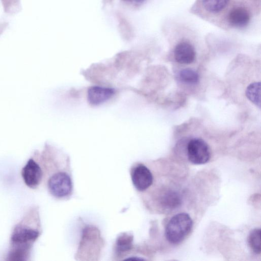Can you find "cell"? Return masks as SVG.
Returning <instances> with one entry per match:
<instances>
[{"label": "cell", "instance_id": "6da1fadb", "mask_svg": "<svg viewBox=\"0 0 261 261\" xmlns=\"http://www.w3.org/2000/svg\"><path fill=\"white\" fill-rule=\"evenodd\" d=\"M192 226L193 221L189 214L185 213L177 214L167 224L166 238L171 244H179L189 234Z\"/></svg>", "mask_w": 261, "mask_h": 261}, {"label": "cell", "instance_id": "7a4b0ae2", "mask_svg": "<svg viewBox=\"0 0 261 261\" xmlns=\"http://www.w3.org/2000/svg\"><path fill=\"white\" fill-rule=\"evenodd\" d=\"M47 188L51 195L57 198L63 199L69 196L72 191L70 176L63 170L56 172L49 178Z\"/></svg>", "mask_w": 261, "mask_h": 261}, {"label": "cell", "instance_id": "3957f363", "mask_svg": "<svg viewBox=\"0 0 261 261\" xmlns=\"http://www.w3.org/2000/svg\"><path fill=\"white\" fill-rule=\"evenodd\" d=\"M187 150L188 160L193 164H204L210 159V148L207 143L201 139L191 140L188 144Z\"/></svg>", "mask_w": 261, "mask_h": 261}, {"label": "cell", "instance_id": "277c9868", "mask_svg": "<svg viewBox=\"0 0 261 261\" xmlns=\"http://www.w3.org/2000/svg\"><path fill=\"white\" fill-rule=\"evenodd\" d=\"M133 184L137 191L144 192L152 184L153 175L150 169L142 164L134 166L131 171Z\"/></svg>", "mask_w": 261, "mask_h": 261}, {"label": "cell", "instance_id": "5b68a950", "mask_svg": "<svg viewBox=\"0 0 261 261\" xmlns=\"http://www.w3.org/2000/svg\"><path fill=\"white\" fill-rule=\"evenodd\" d=\"M21 175L25 184L32 189L40 184L43 173L40 165L33 159H30L21 171Z\"/></svg>", "mask_w": 261, "mask_h": 261}, {"label": "cell", "instance_id": "8992f818", "mask_svg": "<svg viewBox=\"0 0 261 261\" xmlns=\"http://www.w3.org/2000/svg\"><path fill=\"white\" fill-rule=\"evenodd\" d=\"M114 94L113 89L101 86H92L87 92V98L93 105L101 104L110 99Z\"/></svg>", "mask_w": 261, "mask_h": 261}, {"label": "cell", "instance_id": "52a82bcc", "mask_svg": "<svg viewBox=\"0 0 261 261\" xmlns=\"http://www.w3.org/2000/svg\"><path fill=\"white\" fill-rule=\"evenodd\" d=\"M175 60L179 63L189 64L195 59V51L193 46L187 42L178 44L174 50Z\"/></svg>", "mask_w": 261, "mask_h": 261}, {"label": "cell", "instance_id": "ba28073f", "mask_svg": "<svg viewBox=\"0 0 261 261\" xmlns=\"http://www.w3.org/2000/svg\"><path fill=\"white\" fill-rule=\"evenodd\" d=\"M248 11L243 7H238L232 10L228 15V21L233 26L242 28L248 24L250 20Z\"/></svg>", "mask_w": 261, "mask_h": 261}, {"label": "cell", "instance_id": "9c48e42d", "mask_svg": "<svg viewBox=\"0 0 261 261\" xmlns=\"http://www.w3.org/2000/svg\"><path fill=\"white\" fill-rule=\"evenodd\" d=\"M161 203L165 208L173 210L181 204L180 195L175 191H169L165 193L161 199Z\"/></svg>", "mask_w": 261, "mask_h": 261}, {"label": "cell", "instance_id": "30bf717a", "mask_svg": "<svg viewBox=\"0 0 261 261\" xmlns=\"http://www.w3.org/2000/svg\"><path fill=\"white\" fill-rule=\"evenodd\" d=\"M248 98L259 108L260 107V83L251 84L246 90Z\"/></svg>", "mask_w": 261, "mask_h": 261}, {"label": "cell", "instance_id": "8fae6325", "mask_svg": "<svg viewBox=\"0 0 261 261\" xmlns=\"http://www.w3.org/2000/svg\"><path fill=\"white\" fill-rule=\"evenodd\" d=\"M132 236L127 234H123L120 236L116 243V252L120 255H123L128 251L132 246Z\"/></svg>", "mask_w": 261, "mask_h": 261}, {"label": "cell", "instance_id": "7c38bea8", "mask_svg": "<svg viewBox=\"0 0 261 261\" xmlns=\"http://www.w3.org/2000/svg\"><path fill=\"white\" fill-rule=\"evenodd\" d=\"M229 0H202L204 9L211 13H217L222 11L227 5Z\"/></svg>", "mask_w": 261, "mask_h": 261}, {"label": "cell", "instance_id": "4fadbf2b", "mask_svg": "<svg viewBox=\"0 0 261 261\" xmlns=\"http://www.w3.org/2000/svg\"><path fill=\"white\" fill-rule=\"evenodd\" d=\"M248 244L252 250L256 254L260 253V229L252 230L248 238Z\"/></svg>", "mask_w": 261, "mask_h": 261}, {"label": "cell", "instance_id": "5bb4252c", "mask_svg": "<svg viewBox=\"0 0 261 261\" xmlns=\"http://www.w3.org/2000/svg\"><path fill=\"white\" fill-rule=\"evenodd\" d=\"M178 77L180 81L190 84L198 83L199 79L198 73L190 68L181 70L178 74Z\"/></svg>", "mask_w": 261, "mask_h": 261}, {"label": "cell", "instance_id": "9a60e30c", "mask_svg": "<svg viewBox=\"0 0 261 261\" xmlns=\"http://www.w3.org/2000/svg\"><path fill=\"white\" fill-rule=\"evenodd\" d=\"M126 1H128L130 2H133V3H141L144 1L145 0H125Z\"/></svg>", "mask_w": 261, "mask_h": 261}]
</instances>
